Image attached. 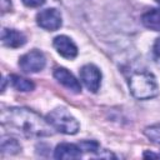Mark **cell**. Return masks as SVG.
I'll return each instance as SVG.
<instances>
[{"label": "cell", "instance_id": "obj_1", "mask_svg": "<svg viewBox=\"0 0 160 160\" xmlns=\"http://www.w3.org/2000/svg\"><path fill=\"white\" fill-rule=\"evenodd\" d=\"M1 120L4 125L28 138L50 136L54 132L52 130H55L48 120L25 108H10L4 110L1 114Z\"/></svg>", "mask_w": 160, "mask_h": 160}, {"label": "cell", "instance_id": "obj_2", "mask_svg": "<svg viewBox=\"0 0 160 160\" xmlns=\"http://www.w3.org/2000/svg\"><path fill=\"white\" fill-rule=\"evenodd\" d=\"M129 89L131 95L139 100L152 99L159 94L155 76L148 71L134 72L129 79Z\"/></svg>", "mask_w": 160, "mask_h": 160}, {"label": "cell", "instance_id": "obj_3", "mask_svg": "<svg viewBox=\"0 0 160 160\" xmlns=\"http://www.w3.org/2000/svg\"><path fill=\"white\" fill-rule=\"evenodd\" d=\"M46 120L55 130L66 135L76 134L80 128L78 120L64 108H56L50 111L46 116Z\"/></svg>", "mask_w": 160, "mask_h": 160}, {"label": "cell", "instance_id": "obj_4", "mask_svg": "<svg viewBox=\"0 0 160 160\" xmlns=\"http://www.w3.org/2000/svg\"><path fill=\"white\" fill-rule=\"evenodd\" d=\"M45 56L39 50H31L24 54L19 60V66L25 72H38L45 68Z\"/></svg>", "mask_w": 160, "mask_h": 160}, {"label": "cell", "instance_id": "obj_5", "mask_svg": "<svg viewBox=\"0 0 160 160\" xmlns=\"http://www.w3.org/2000/svg\"><path fill=\"white\" fill-rule=\"evenodd\" d=\"M80 80L82 81V84L86 86L88 90H90L91 92H96L100 88L101 72L92 64L84 65L80 70Z\"/></svg>", "mask_w": 160, "mask_h": 160}, {"label": "cell", "instance_id": "obj_6", "mask_svg": "<svg viewBox=\"0 0 160 160\" xmlns=\"http://www.w3.org/2000/svg\"><path fill=\"white\" fill-rule=\"evenodd\" d=\"M36 22L40 28L49 30V31H55L61 26V15L56 9H45L41 10L36 15Z\"/></svg>", "mask_w": 160, "mask_h": 160}, {"label": "cell", "instance_id": "obj_7", "mask_svg": "<svg viewBox=\"0 0 160 160\" xmlns=\"http://www.w3.org/2000/svg\"><path fill=\"white\" fill-rule=\"evenodd\" d=\"M54 48L56 49V51L65 59H74L78 55V48L74 44V41L65 36V35H59L54 39L52 41Z\"/></svg>", "mask_w": 160, "mask_h": 160}, {"label": "cell", "instance_id": "obj_8", "mask_svg": "<svg viewBox=\"0 0 160 160\" xmlns=\"http://www.w3.org/2000/svg\"><path fill=\"white\" fill-rule=\"evenodd\" d=\"M54 78L65 88L71 90L72 92H80L81 91V85L76 80V78L65 68H56L54 70Z\"/></svg>", "mask_w": 160, "mask_h": 160}, {"label": "cell", "instance_id": "obj_9", "mask_svg": "<svg viewBox=\"0 0 160 160\" xmlns=\"http://www.w3.org/2000/svg\"><path fill=\"white\" fill-rule=\"evenodd\" d=\"M1 40H2V44L5 46L16 49V48L22 46L26 42V36L22 32L18 31V30L4 29L2 32H1Z\"/></svg>", "mask_w": 160, "mask_h": 160}, {"label": "cell", "instance_id": "obj_10", "mask_svg": "<svg viewBox=\"0 0 160 160\" xmlns=\"http://www.w3.org/2000/svg\"><path fill=\"white\" fill-rule=\"evenodd\" d=\"M81 156V149L76 144L61 142L54 151L55 159H79Z\"/></svg>", "mask_w": 160, "mask_h": 160}, {"label": "cell", "instance_id": "obj_11", "mask_svg": "<svg viewBox=\"0 0 160 160\" xmlns=\"http://www.w3.org/2000/svg\"><path fill=\"white\" fill-rule=\"evenodd\" d=\"M141 21L148 29L154 31H160V10L158 9L148 10L146 12L142 14Z\"/></svg>", "mask_w": 160, "mask_h": 160}, {"label": "cell", "instance_id": "obj_12", "mask_svg": "<svg viewBox=\"0 0 160 160\" xmlns=\"http://www.w3.org/2000/svg\"><path fill=\"white\" fill-rule=\"evenodd\" d=\"M10 82H11V86L14 89H16L18 91H31L35 86L32 81H30L25 78H21L19 75H11Z\"/></svg>", "mask_w": 160, "mask_h": 160}, {"label": "cell", "instance_id": "obj_13", "mask_svg": "<svg viewBox=\"0 0 160 160\" xmlns=\"http://www.w3.org/2000/svg\"><path fill=\"white\" fill-rule=\"evenodd\" d=\"M21 150V146L20 144L18 142L16 139L14 138H10V136H2L1 139V151L4 154H16Z\"/></svg>", "mask_w": 160, "mask_h": 160}, {"label": "cell", "instance_id": "obj_14", "mask_svg": "<svg viewBox=\"0 0 160 160\" xmlns=\"http://www.w3.org/2000/svg\"><path fill=\"white\" fill-rule=\"evenodd\" d=\"M144 134L149 140H151L152 142L160 145V124H155V125L148 126L144 130Z\"/></svg>", "mask_w": 160, "mask_h": 160}, {"label": "cell", "instance_id": "obj_15", "mask_svg": "<svg viewBox=\"0 0 160 160\" xmlns=\"http://www.w3.org/2000/svg\"><path fill=\"white\" fill-rule=\"evenodd\" d=\"M79 146L84 151H92V152H95V151L99 150V144L96 141H92V140H84V141H81L79 144Z\"/></svg>", "mask_w": 160, "mask_h": 160}, {"label": "cell", "instance_id": "obj_16", "mask_svg": "<svg viewBox=\"0 0 160 160\" xmlns=\"http://www.w3.org/2000/svg\"><path fill=\"white\" fill-rule=\"evenodd\" d=\"M22 2L29 8H38V6H41L45 2V0H22Z\"/></svg>", "mask_w": 160, "mask_h": 160}, {"label": "cell", "instance_id": "obj_17", "mask_svg": "<svg viewBox=\"0 0 160 160\" xmlns=\"http://www.w3.org/2000/svg\"><path fill=\"white\" fill-rule=\"evenodd\" d=\"M152 51H154L155 56H156L158 59H160V38L156 39V41H155V44H154V48H152Z\"/></svg>", "mask_w": 160, "mask_h": 160}, {"label": "cell", "instance_id": "obj_18", "mask_svg": "<svg viewBox=\"0 0 160 160\" xmlns=\"http://www.w3.org/2000/svg\"><path fill=\"white\" fill-rule=\"evenodd\" d=\"M144 156H145V158H148V156H150V158H158L159 155H155V154H152V152H145Z\"/></svg>", "mask_w": 160, "mask_h": 160}, {"label": "cell", "instance_id": "obj_19", "mask_svg": "<svg viewBox=\"0 0 160 160\" xmlns=\"http://www.w3.org/2000/svg\"><path fill=\"white\" fill-rule=\"evenodd\" d=\"M155 1H156V2L159 4V6H160V0H155Z\"/></svg>", "mask_w": 160, "mask_h": 160}]
</instances>
